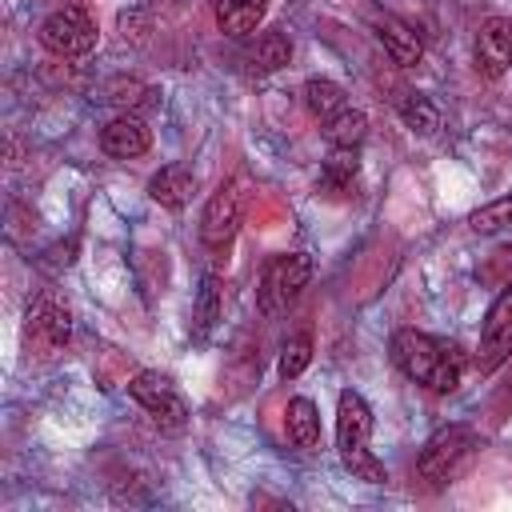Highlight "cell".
<instances>
[{"label": "cell", "instance_id": "5b68a950", "mask_svg": "<svg viewBox=\"0 0 512 512\" xmlns=\"http://www.w3.org/2000/svg\"><path fill=\"white\" fill-rule=\"evenodd\" d=\"M72 336V308L68 300H60L56 292H44L32 308H28V324H24V340H28V352L48 360L56 356Z\"/></svg>", "mask_w": 512, "mask_h": 512}, {"label": "cell", "instance_id": "3957f363", "mask_svg": "<svg viewBox=\"0 0 512 512\" xmlns=\"http://www.w3.org/2000/svg\"><path fill=\"white\" fill-rule=\"evenodd\" d=\"M476 444H480V436H476L468 424H444V428H436V432L428 436V444L420 448V456H416L420 480H428V484H448V480L472 460Z\"/></svg>", "mask_w": 512, "mask_h": 512}, {"label": "cell", "instance_id": "7a4b0ae2", "mask_svg": "<svg viewBox=\"0 0 512 512\" xmlns=\"http://www.w3.org/2000/svg\"><path fill=\"white\" fill-rule=\"evenodd\" d=\"M368 436H372V408L364 404L360 392H340V408H336V452H340V464L356 480L380 484V480H388V472L372 456Z\"/></svg>", "mask_w": 512, "mask_h": 512}, {"label": "cell", "instance_id": "7402d4cb", "mask_svg": "<svg viewBox=\"0 0 512 512\" xmlns=\"http://www.w3.org/2000/svg\"><path fill=\"white\" fill-rule=\"evenodd\" d=\"M468 224H472L476 232H500V228H512V196H500V200L476 208Z\"/></svg>", "mask_w": 512, "mask_h": 512}, {"label": "cell", "instance_id": "e0dca14e", "mask_svg": "<svg viewBox=\"0 0 512 512\" xmlns=\"http://www.w3.org/2000/svg\"><path fill=\"white\" fill-rule=\"evenodd\" d=\"M324 136H328L332 148H360L364 136H368V116L356 112V108H344L332 120H324Z\"/></svg>", "mask_w": 512, "mask_h": 512}, {"label": "cell", "instance_id": "2e32d148", "mask_svg": "<svg viewBox=\"0 0 512 512\" xmlns=\"http://www.w3.org/2000/svg\"><path fill=\"white\" fill-rule=\"evenodd\" d=\"M288 56H292V44H288L284 32H264V36H256V44L244 52V60H248L252 72H276V68L288 64Z\"/></svg>", "mask_w": 512, "mask_h": 512}, {"label": "cell", "instance_id": "7c38bea8", "mask_svg": "<svg viewBox=\"0 0 512 512\" xmlns=\"http://www.w3.org/2000/svg\"><path fill=\"white\" fill-rule=\"evenodd\" d=\"M376 40L384 44V52L392 56V64H400V68H412L424 56L420 32L412 24H404V20H396V16H376Z\"/></svg>", "mask_w": 512, "mask_h": 512}, {"label": "cell", "instance_id": "9a60e30c", "mask_svg": "<svg viewBox=\"0 0 512 512\" xmlns=\"http://www.w3.org/2000/svg\"><path fill=\"white\" fill-rule=\"evenodd\" d=\"M284 432H288V440H292L296 448H304V452L320 444V412H316V404H312L308 396L288 400V408H284Z\"/></svg>", "mask_w": 512, "mask_h": 512}, {"label": "cell", "instance_id": "9c48e42d", "mask_svg": "<svg viewBox=\"0 0 512 512\" xmlns=\"http://www.w3.org/2000/svg\"><path fill=\"white\" fill-rule=\"evenodd\" d=\"M236 228H240V188L236 184H220L212 192V200L204 204L200 240L208 248H228V240L236 236Z\"/></svg>", "mask_w": 512, "mask_h": 512}, {"label": "cell", "instance_id": "6da1fadb", "mask_svg": "<svg viewBox=\"0 0 512 512\" xmlns=\"http://www.w3.org/2000/svg\"><path fill=\"white\" fill-rule=\"evenodd\" d=\"M392 360L408 380H416L432 392H456L460 376H464V352L456 344L416 332V328H400L392 336Z\"/></svg>", "mask_w": 512, "mask_h": 512}, {"label": "cell", "instance_id": "277c9868", "mask_svg": "<svg viewBox=\"0 0 512 512\" xmlns=\"http://www.w3.org/2000/svg\"><path fill=\"white\" fill-rule=\"evenodd\" d=\"M312 280V256L308 252H284V256H272L264 276H260V292H256V304L264 316H280L288 312V304L304 292V284Z\"/></svg>", "mask_w": 512, "mask_h": 512}, {"label": "cell", "instance_id": "4fadbf2b", "mask_svg": "<svg viewBox=\"0 0 512 512\" xmlns=\"http://www.w3.org/2000/svg\"><path fill=\"white\" fill-rule=\"evenodd\" d=\"M212 12H216L220 32L240 40V36L256 32V24L268 12V0H212Z\"/></svg>", "mask_w": 512, "mask_h": 512}, {"label": "cell", "instance_id": "44dd1931", "mask_svg": "<svg viewBox=\"0 0 512 512\" xmlns=\"http://www.w3.org/2000/svg\"><path fill=\"white\" fill-rule=\"evenodd\" d=\"M308 360H312V336H308V332L288 336V340H284V352H280V376H284V380L300 376V372L308 368Z\"/></svg>", "mask_w": 512, "mask_h": 512}, {"label": "cell", "instance_id": "ba28073f", "mask_svg": "<svg viewBox=\"0 0 512 512\" xmlns=\"http://www.w3.org/2000/svg\"><path fill=\"white\" fill-rule=\"evenodd\" d=\"M512 356V280L504 284V292L492 300L488 320L480 328V348H476V372L488 376L496 372L504 360Z\"/></svg>", "mask_w": 512, "mask_h": 512}, {"label": "cell", "instance_id": "ac0fdd59", "mask_svg": "<svg viewBox=\"0 0 512 512\" xmlns=\"http://www.w3.org/2000/svg\"><path fill=\"white\" fill-rule=\"evenodd\" d=\"M304 104H308L312 116L332 120L336 112H344V88L332 84V80H308L304 84Z\"/></svg>", "mask_w": 512, "mask_h": 512}, {"label": "cell", "instance_id": "8992f818", "mask_svg": "<svg viewBox=\"0 0 512 512\" xmlns=\"http://www.w3.org/2000/svg\"><path fill=\"white\" fill-rule=\"evenodd\" d=\"M40 44L56 56H84L96 48V20L80 8V4H68V8H56L44 24H40Z\"/></svg>", "mask_w": 512, "mask_h": 512}, {"label": "cell", "instance_id": "30bf717a", "mask_svg": "<svg viewBox=\"0 0 512 512\" xmlns=\"http://www.w3.org/2000/svg\"><path fill=\"white\" fill-rule=\"evenodd\" d=\"M512 64V20L504 16H488L476 32V68L484 76H504Z\"/></svg>", "mask_w": 512, "mask_h": 512}, {"label": "cell", "instance_id": "5bb4252c", "mask_svg": "<svg viewBox=\"0 0 512 512\" xmlns=\"http://www.w3.org/2000/svg\"><path fill=\"white\" fill-rule=\"evenodd\" d=\"M192 188H196V180H192V172L180 168V164H168V168H160V172L148 180V196H152L156 204H164V208H184V204L192 200Z\"/></svg>", "mask_w": 512, "mask_h": 512}, {"label": "cell", "instance_id": "d4e9b609", "mask_svg": "<svg viewBox=\"0 0 512 512\" xmlns=\"http://www.w3.org/2000/svg\"><path fill=\"white\" fill-rule=\"evenodd\" d=\"M508 400H512V384H508Z\"/></svg>", "mask_w": 512, "mask_h": 512}, {"label": "cell", "instance_id": "603a6c76", "mask_svg": "<svg viewBox=\"0 0 512 512\" xmlns=\"http://www.w3.org/2000/svg\"><path fill=\"white\" fill-rule=\"evenodd\" d=\"M220 316V284L216 280H204V300H200V324L208 328L212 320Z\"/></svg>", "mask_w": 512, "mask_h": 512}, {"label": "cell", "instance_id": "8fae6325", "mask_svg": "<svg viewBox=\"0 0 512 512\" xmlns=\"http://www.w3.org/2000/svg\"><path fill=\"white\" fill-rule=\"evenodd\" d=\"M148 144H152V136H148L144 120H136V116H116V120H108V124L100 128V148H104L108 156H116V160L144 156Z\"/></svg>", "mask_w": 512, "mask_h": 512}, {"label": "cell", "instance_id": "d6986e66", "mask_svg": "<svg viewBox=\"0 0 512 512\" xmlns=\"http://www.w3.org/2000/svg\"><path fill=\"white\" fill-rule=\"evenodd\" d=\"M400 120H404L412 132H420V136H432V132L440 128L436 104H432L428 96H420V92H408V96L400 100Z\"/></svg>", "mask_w": 512, "mask_h": 512}, {"label": "cell", "instance_id": "cb8c5ba5", "mask_svg": "<svg viewBox=\"0 0 512 512\" xmlns=\"http://www.w3.org/2000/svg\"><path fill=\"white\" fill-rule=\"evenodd\" d=\"M112 92H116V96H108V100H112V104H128V108L148 96V88H144V84H132V80H128V84H112Z\"/></svg>", "mask_w": 512, "mask_h": 512}, {"label": "cell", "instance_id": "52a82bcc", "mask_svg": "<svg viewBox=\"0 0 512 512\" xmlns=\"http://www.w3.org/2000/svg\"><path fill=\"white\" fill-rule=\"evenodd\" d=\"M128 392H132V400H136L164 432H180V428H184L188 408H184V400H180V392L172 388L168 376H160V372H136L132 384H128Z\"/></svg>", "mask_w": 512, "mask_h": 512}, {"label": "cell", "instance_id": "ffe728a7", "mask_svg": "<svg viewBox=\"0 0 512 512\" xmlns=\"http://www.w3.org/2000/svg\"><path fill=\"white\" fill-rule=\"evenodd\" d=\"M352 176H356V148H336V152L328 156V164H324L320 184L332 188V192H344V188L352 184Z\"/></svg>", "mask_w": 512, "mask_h": 512}]
</instances>
